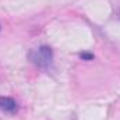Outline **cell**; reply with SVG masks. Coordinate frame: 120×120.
Returning <instances> with one entry per match:
<instances>
[{
    "mask_svg": "<svg viewBox=\"0 0 120 120\" xmlns=\"http://www.w3.org/2000/svg\"><path fill=\"white\" fill-rule=\"evenodd\" d=\"M30 59L39 67H48L53 61V52L49 46H39L30 52Z\"/></svg>",
    "mask_w": 120,
    "mask_h": 120,
    "instance_id": "obj_1",
    "label": "cell"
},
{
    "mask_svg": "<svg viewBox=\"0 0 120 120\" xmlns=\"http://www.w3.org/2000/svg\"><path fill=\"white\" fill-rule=\"evenodd\" d=\"M0 109L8 113H14L17 110V102L13 98L8 96H1L0 98Z\"/></svg>",
    "mask_w": 120,
    "mask_h": 120,
    "instance_id": "obj_2",
    "label": "cell"
},
{
    "mask_svg": "<svg viewBox=\"0 0 120 120\" xmlns=\"http://www.w3.org/2000/svg\"><path fill=\"white\" fill-rule=\"evenodd\" d=\"M81 57H84V59H88V60H91L92 57H94V56H92V55H90V53H82V55H81Z\"/></svg>",
    "mask_w": 120,
    "mask_h": 120,
    "instance_id": "obj_3",
    "label": "cell"
}]
</instances>
